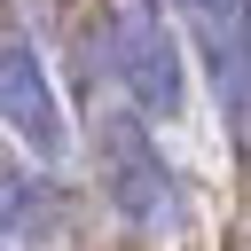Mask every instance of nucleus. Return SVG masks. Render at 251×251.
Masks as SVG:
<instances>
[{
  "mask_svg": "<svg viewBox=\"0 0 251 251\" xmlns=\"http://www.w3.org/2000/svg\"><path fill=\"white\" fill-rule=\"evenodd\" d=\"M196 55H204V78H212V102H220V126L235 149H251V0H173Z\"/></svg>",
  "mask_w": 251,
  "mask_h": 251,
  "instance_id": "7ed1b4c3",
  "label": "nucleus"
},
{
  "mask_svg": "<svg viewBox=\"0 0 251 251\" xmlns=\"http://www.w3.org/2000/svg\"><path fill=\"white\" fill-rule=\"evenodd\" d=\"M102 55H110V78L133 102V118H180L188 110V55H180L165 0H110Z\"/></svg>",
  "mask_w": 251,
  "mask_h": 251,
  "instance_id": "f257e3e1",
  "label": "nucleus"
},
{
  "mask_svg": "<svg viewBox=\"0 0 251 251\" xmlns=\"http://www.w3.org/2000/svg\"><path fill=\"white\" fill-rule=\"evenodd\" d=\"M94 141H102V188H110V204H118L133 227H149V235L180 227V188H173V173H165V157H157V141H149V118L110 110V118L94 126Z\"/></svg>",
  "mask_w": 251,
  "mask_h": 251,
  "instance_id": "f03ea898",
  "label": "nucleus"
},
{
  "mask_svg": "<svg viewBox=\"0 0 251 251\" xmlns=\"http://www.w3.org/2000/svg\"><path fill=\"white\" fill-rule=\"evenodd\" d=\"M0 126L39 157V165H63L71 157V118H63V94L39 63L31 39H0Z\"/></svg>",
  "mask_w": 251,
  "mask_h": 251,
  "instance_id": "20e7f679",
  "label": "nucleus"
}]
</instances>
